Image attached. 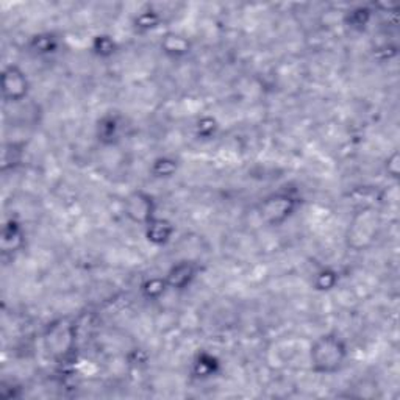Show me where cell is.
Here are the masks:
<instances>
[{
  "instance_id": "obj_2",
  "label": "cell",
  "mask_w": 400,
  "mask_h": 400,
  "mask_svg": "<svg viewBox=\"0 0 400 400\" xmlns=\"http://www.w3.org/2000/svg\"><path fill=\"white\" fill-rule=\"evenodd\" d=\"M174 270H176L177 274L180 272V270H183V274H185V275H186V274H194V272H192V270H191L190 264H188V266H186V264H183V266H178L177 269H174ZM171 275H176V274H171ZM188 280H190L188 277H183V275H176V283H174V285H183V283H186V282H188Z\"/></svg>"
},
{
  "instance_id": "obj_1",
  "label": "cell",
  "mask_w": 400,
  "mask_h": 400,
  "mask_svg": "<svg viewBox=\"0 0 400 400\" xmlns=\"http://www.w3.org/2000/svg\"><path fill=\"white\" fill-rule=\"evenodd\" d=\"M347 357V347L338 334L328 333L311 346V367L314 372L333 374L341 369Z\"/></svg>"
}]
</instances>
